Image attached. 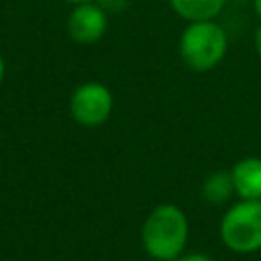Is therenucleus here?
Segmentation results:
<instances>
[{
    "instance_id": "f257e3e1",
    "label": "nucleus",
    "mask_w": 261,
    "mask_h": 261,
    "mask_svg": "<svg viewBox=\"0 0 261 261\" xmlns=\"http://www.w3.org/2000/svg\"><path fill=\"white\" fill-rule=\"evenodd\" d=\"M190 224L181 208L175 204H159L145 218L141 241L149 257L157 261H175L188 243Z\"/></svg>"
},
{
    "instance_id": "f03ea898",
    "label": "nucleus",
    "mask_w": 261,
    "mask_h": 261,
    "mask_svg": "<svg viewBox=\"0 0 261 261\" xmlns=\"http://www.w3.org/2000/svg\"><path fill=\"white\" fill-rule=\"evenodd\" d=\"M226 33L214 20H194L179 37V57L194 71L216 67L226 53Z\"/></svg>"
},
{
    "instance_id": "7ed1b4c3",
    "label": "nucleus",
    "mask_w": 261,
    "mask_h": 261,
    "mask_svg": "<svg viewBox=\"0 0 261 261\" xmlns=\"http://www.w3.org/2000/svg\"><path fill=\"white\" fill-rule=\"evenodd\" d=\"M222 243L234 253L261 249V200H241L232 204L220 220Z\"/></svg>"
},
{
    "instance_id": "20e7f679",
    "label": "nucleus",
    "mask_w": 261,
    "mask_h": 261,
    "mask_svg": "<svg viewBox=\"0 0 261 261\" xmlns=\"http://www.w3.org/2000/svg\"><path fill=\"white\" fill-rule=\"evenodd\" d=\"M114 100L110 90L100 82L80 84L69 100V112L80 126L94 128L110 118Z\"/></svg>"
},
{
    "instance_id": "39448f33",
    "label": "nucleus",
    "mask_w": 261,
    "mask_h": 261,
    "mask_svg": "<svg viewBox=\"0 0 261 261\" xmlns=\"http://www.w3.org/2000/svg\"><path fill=\"white\" fill-rule=\"evenodd\" d=\"M108 29V12L98 2L75 4L67 16V35L80 45L98 43Z\"/></svg>"
},
{
    "instance_id": "423d86ee",
    "label": "nucleus",
    "mask_w": 261,
    "mask_h": 261,
    "mask_svg": "<svg viewBox=\"0 0 261 261\" xmlns=\"http://www.w3.org/2000/svg\"><path fill=\"white\" fill-rule=\"evenodd\" d=\"M234 192L241 200H261V159L245 157L230 169Z\"/></svg>"
},
{
    "instance_id": "0eeeda50",
    "label": "nucleus",
    "mask_w": 261,
    "mask_h": 261,
    "mask_svg": "<svg viewBox=\"0 0 261 261\" xmlns=\"http://www.w3.org/2000/svg\"><path fill=\"white\" fill-rule=\"evenodd\" d=\"M226 0H169V6L181 18L194 20H212L224 8Z\"/></svg>"
},
{
    "instance_id": "6e6552de",
    "label": "nucleus",
    "mask_w": 261,
    "mask_h": 261,
    "mask_svg": "<svg viewBox=\"0 0 261 261\" xmlns=\"http://www.w3.org/2000/svg\"><path fill=\"white\" fill-rule=\"evenodd\" d=\"M234 194L230 171H214L202 184V196L210 204H224Z\"/></svg>"
},
{
    "instance_id": "1a4fd4ad",
    "label": "nucleus",
    "mask_w": 261,
    "mask_h": 261,
    "mask_svg": "<svg viewBox=\"0 0 261 261\" xmlns=\"http://www.w3.org/2000/svg\"><path fill=\"white\" fill-rule=\"evenodd\" d=\"M106 12H118V10H124L128 0H96Z\"/></svg>"
},
{
    "instance_id": "9d476101",
    "label": "nucleus",
    "mask_w": 261,
    "mask_h": 261,
    "mask_svg": "<svg viewBox=\"0 0 261 261\" xmlns=\"http://www.w3.org/2000/svg\"><path fill=\"white\" fill-rule=\"evenodd\" d=\"M175 261H212V259L204 253H181Z\"/></svg>"
},
{
    "instance_id": "9b49d317",
    "label": "nucleus",
    "mask_w": 261,
    "mask_h": 261,
    "mask_svg": "<svg viewBox=\"0 0 261 261\" xmlns=\"http://www.w3.org/2000/svg\"><path fill=\"white\" fill-rule=\"evenodd\" d=\"M255 49H257V53L261 57V27L255 31Z\"/></svg>"
},
{
    "instance_id": "f8f14e48",
    "label": "nucleus",
    "mask_w": 261,
    "mask_h": 261,
    "mask_svg": "<svg viewBox=\"0 0 261 261\" xmlns=\"http://www.w3.org/2000/svg\"><path fill=\"white\" fill-rule=\"evenodd\" d=\"M4 71H6V63H4V57L0 55V86H2V80H4Z\"/></svg>"
},
{
    "instance_id": "ddd939ff",
    "label": "nucleus",
    "mask_w": 261,
    "mask_h": 261,
    "mask_svg": "<svg viewBox=\"0 0 261 261\" xmlns=\"http://www.w3.org/2000/svg\"><path fill=\"white\" fill-rule=\"evenodd\" d=\"M253 6H255V12H257V16L261 18V0H253Z\"/></svg>"
},
{
    "instance_id": "4468645a",
    "label": "nucleus",
    "mask_w": 261,
    "mask_h": 261,
    "mask_svg": "<svg viewBox=\"0 0 261 261\" xmlns=\"http://www.w3.org/2000/svg\"><path fill=\"white\" fill-rule=\"evenodd\" d=\"M69 4H84V2H94V0H65Z\"/></svg>"
}]
</instances>
